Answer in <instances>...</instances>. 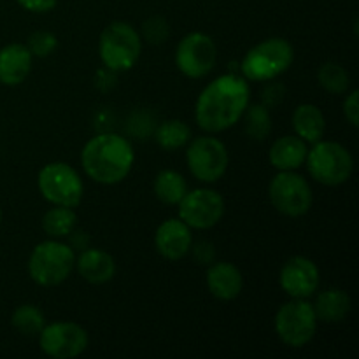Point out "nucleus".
<instances>
[{"instance_id":"nucleus-8","label":"nucleus","mask_w":359,"mask_h":359,"mask_svg":"<svg viewBox=\"0 0 359 359\" xmlns=\"http://www.w3.org/2000/svg\"><path fill=\"white\" fill-rule=\"evenodd\" d=\"M37 186L41 195L51 205L76 209L84 195V184L79 172L63 161L44 165L37 175Z\"/></svg>"},{"instance_id":"nucleus-6","label":"nucleus","mask_w":359,"mask_h":359,"mask_svg":"<svg viewBox=\"0 0 359 359\" xmlns=\"http://www.w3.org/2000/svg\"><path fill=\"white\" fill-rule=\"evenodd\" d=\"M309 174L323 186H340L353 175L354 160L346 146L335 140H318L305 156Z\"/></svg>"},{"instance_id":"nucleus-31","label":"nucleus","mask_w":359,"mask_h":359,"mask_svg":"<svg viewBox=\"0 0 359 359\" xmlns=\"http://www.w3.org/2000/svg\"><path fill=\"white\" fill-rule=\"evenodd\" d=\"M344 114L351 125L356 128L359 125V91L353 90L347 95L346 102H344Z\"/></svg>"},{"instance_id":"nucleus-16","label":"nucleus","mask_w":359,"mask_h":359,"mask_svg":"<svg viewBox=\"0 0 359 359\" xmlns=\"http://www.w3.org/2000/svg\"><path fill=\"white\" fill-rule=\"evenodd\" d=\"M207 287L217 300L230 302L241 294L244 287L242 272L230 262H212L207 270Z\"/></svg>"},{"instance_id":"nucleus-5","label":"nucleus","mask_w":359,"mask_h":359,"mask_svg":"<svg viewBox=\"0 0 359 359\" xmlns=\"http://www.w3.org/2000/svg\"><path fill=\"white\" fill-rule=\"evenodd\" d=\"M293 60V46L286 39H265L245 53L241 63L242 76L248 81H255V83L272 81L286 72Z\"/></svg>"},{"instance_id":"nucleus-29","label":"nucleus","mask_w":359,"mask_h":359,"mask_svg":"<svg viewBox=\"0 0 359 359\" xmlns=\"http://www.w3.org/2000/svg\"><path fill=\"white\" fill-rule=\"evenodd\" d=\"M142 34L146 37V41L151 42V44H161V42L167 41L168 34H170V28H168V23L165 18L151 16L149 20L144 21Z\"/></svg>"},{"instance_id":"nucleus-14","label":"nucleus","mask_w":359,"mask_h":359,"mask_svg":"<svg viewBox=\"0 0 359 359\" xmlns=\"http://www.w3.org/2000/svg\"><path fill=\"white\" fill-rule=\"evenodd\" d=\"M321 276L319 269L307 256H293L283 265L279 273V284L291 298L307 300L318 291Z\"/></svg>"},{"instance_id":"nucleus-28","label":"nucleus","mask_w":359,"mask_h":359,"mask_svg":"<svg viewBox=\"0 0 359 359\" xmlns=\"http://www.w3.org/2000/svg\"><path fill=\"white\" fill-rule=\"evenodd\" d=\"M27 46L32 55L37 56V58H46V56L53 55L55 49L58 48V39H56V35L53 32L39 30L30 35Z\"/></svg>"},{"instance_id":"nucleus-32","label":"nucleus","mask_w":359,"mask_h":359,"mask_svg":"<svg viewBox=\"0 0 359 359\" xmlns=\"http://www.w3.org/2000/svg\"><path fill=\"white\" fill-rule=\"evenodd\" d=\"M16 2L20 4L25 11H28V13L42 14L55 9L58 0H16Z\"/></svg>"},{"instance_id":"nucleus-9","label":"nucleus","mask_w":359,"mask_h":359,"mask_svg":"<svg viewBox=\"0 0 359 359\" xmlns=\"http://www.w3.org/2000/svg\"><path fill=\"white\" fill-rule=\"evenodd\" d=\"M269 196L276 210L287 217L305 216L314 202V193L307 179L293 170H279L270 181Z\"/></svg>"},{"instance_id":"nucleus-20","label":"nucleus","mask_w":359,"mask_h":359,"mask_svg":"<svg viewBox=\"0 0 359 359\" xmlns=\"http://www.w3.org/2000/svg\"><path fill=\"white\" fill-rule=\"evenodd\" d=\"M293 130L302 140L314 144L323 139L326 119L321 109L314 104H300L293 112Z\"/></svg>"},{"instance_id":"nucleus-12","label":"nucleus","mask_w":359,"mask_h":359,"mask_svg":"<svg viewBox=\"0 0 359 359\" xmlns=\"http://www.w3.org/2000/svg\"><path fill=\"white\" fill-rule=\"evenodd\" d=\"M39 346L42 353L55 359H72L86 351L90 337L77 323L56 321L44 325L39 333Z\"/></svg>"},{"instance_id":"nucleus-15","label":"nucleus","mask_w":359,"mask_h":359,"mask_svg":"<svg viewBox=\"0 0 359 359\" xmlns=\"http://www.w3.org/2000/svg\"><path fill=\"white\" fill-rule=\"evenodd\" d=\"M154 248L165 259L179 262L193 248L191 228L177 217L163 221L154 233Z\"/></svg>"},{"instance_id":"nucleus-13","label":"nucleus","mask_w":359,"mask_h":359,"mask_svg":"<svg viewBox=\"0 0 359 359\" xmlns=\"http://www.w3.org/2000/svg\"><path fill=\"white\" fill-rule=\"evenodd\" d=\"M179 219L193 230H209L216 226L224 214V198L216 189L198 188L188 191L177 203Z\"/></svg>"},{"instance_id":"nucleus-17","label":"nucleus","mask_w":359,"mask_h":359,"mask_svg":"<svg viewBox=\"0 0 359 359\" xmlns=\"http://www.w3.org/2000/svg\"><path fill=\"white\" fill-rule=\"evenodd\" d=\"M34 55L27 44H7L0 49V83L6 86H18L28 77Z\"/></svg>"},{"instance_id":"nucleus-26","label":"nucleus","mask_w":359,"mask_h":359,"mask_svg":"<svg viewBox=\"0 0 359 359\" xmlns=\"http://www.w3.org/2000/svg\"><path fill=\"white\" fill-rule=\"evenodd\" d=\"M244 130L251 139L255 140H265L272 132V116H270V109L265 107L263 104L248 105L244 116Z\"/></svg>"},{"instance_id":"nucleus-4","label":"nucleus","mask_w":359,"mask_h":359,"mask_svg":"<svg viewBox=\"0 0 359 359\" xmlns=\"http://www.w3.org/2000/svg\"><path fill=\"white\" fill-rule=\"evenodd\" d=\"M76 269L72 245L58 241H44L35 245L28 258V273L39 286L53 287L65 283Z\"/></svg>"},{"instance_id":"nucleus-34","label":"nucleus","mask_w":359,"mask_h":359,"mask_svg":"<svg viewBox=\"0 0 359 359\" xmlns=\"http://www.w3.org/2000/svg\"><path fill=\"white\" fill-rule=\"evenodd\" d=\"M0 223H2V209H0Z\"/></svg>"},{"instance_id":"nucleus-1","label":"nucleus","mask_w":359,"mask_h":359,"mask_svg":"<svg viewBox=\"0 0 359 359\" xmlns=\"http://www.w3.org/2000/svg\"><path fill=\"white\" fill-rule=\"evenodd\" d=\"M251 98L249 83L238 74H223L210 81L196 98V125L207 133H219L237 125Z\"/></svg>"},{"instance_id":"nucleus-30","label":"nucleus","mask_w":359,"mask_h":359,"mask_svg":"<svg viewBox=\"0 0 359 359\" xmlns=\"http://www.w3.org/2000/svg\"><path fill=\"white\" fill-rule=\"evenodd\" d=\"M284 95H286V88H284V84L270 83L262 93V104L269 109L277 107V105L283 102Z\"/></svg>"},{"instance_id":"nucleus-23","label":"nucleus","mask_w":359,"mask_h":359,"mask_svg":"<svg viewBox=\"0 0 359 359\" xmlns=\"http://www.w3.org/2000/svg\"><path fill=\"white\" fill-rule=\"evenodd\" d=\"M77 226V214L72 207L55 205L42 217V230L53 238L69 237Z\"/></svg>"},{"instance_id":"nucleus-7","label":"nucleus","mask_w":359,"mask_h":359,"mask_svg":"<svg viewBox=\"0 0 359 359\" xmlns=\"http://www.w3.org/2000/svg\"><path fill=\"white\" fill-rule=\"evenodd\" d=\"M276 333L284 346L302 349L307 346L318 332V316L314 305L302 298H293L284 304L276 314Z\"/></svg>"},{"instance_id":"nucleus-11","label":"nucleus","mask_w":359,"mask_h":359,"mask_svg":"<svg viewBox=\"0 0 359 359\" xmlns=\"http://www.w3.org/2000/svg\"><path fill=\"white\" fill-rule=\"evenodd\" d=\"M217 62V48L212 37L203 32L184 35L175 49V65L189 79L205 77Z\"/></svg>"},{"instance_id":"nucleus-24","label":"nucleus","mask_w":359,"mask_h":359,"mask_svg":"<svg viewBox=\"0 0 359 359\" xmlns=\"http://www.w3.org/2000/svg\"><path fill=\"white\" fill-rule=\"evenodd\" d=\"M154 139L165 151L181 149L191 140V128L181 119H167L156 128Z\"/></svg>"},{"instance_id":"nucleus-2","label":"nucleus","mask_w":359,"mask_h":359,"mask_svg":"<svg viewBox=\"0 0 359 359\" xmlns=\"http://www.w3.org/2000/svg\"><path fill=\"white\" fill-rule=\"evenodd\" d=\"M133 163L135 151L132 142L119 133H98L81 151L84 174L98 184H118L128 177Z\"/></svg>"},{"instance_id":"nucleus-25","label":"nucleus","mask_w":359,"mask_h":359,"mask_svg":"<svg viewBox=\"0 0 359 359\" xmlns=\"http://www.w3.org/2000/svg\"><path fill=\"white\" fill-rule=\"evenodd\" d=\"M11 325L16 332L25 337H37L44 328L46 318L39 307L32 304H23L11 316Z\"/></svg>"},{"instance_id":"nucleus-10","label":"nucleus","mask_w":359,"mask_h":359,"mask_svg":"<svg viewBox=\"0 0 359 359\" xmlns=\"http://www.w3.org/2000/svg\"><path fill=\"white\" fill-rule=\"evenodd\" d=\"M188 168L202 182H216L226 174L230 156L228 149L219 139L212 135L196 137L189 140L186 147Z\"/></svg>"},{"instance_id":"nucleus-27","label":"nucleus","mask_w":359,"mask_h":359,"mask_svg":"<svg viewBox=\"0 0 359 359\" xmlns=\"http://www.w3.org/2000/svg\"><path fill=\"white\" fill-rule=\"evenodd\" d=\"M318 81L328 93L342 95L349 90V72L340 63L326 62L323 63L318 72Z\"/></svg>"},{"instance_id":"nucleus-21","label":"nucleus","mask_w":359,"mask_h":359,"mask_svg":"<svg viewBox=\"0 0 359 359\" xmlns=\"http://www.w3.org/2000/svg\"><path fill=\"white\" fill-rule=\"evenodd\" d=\"M314 312L318 316V321L325 323H340L347 318L351 311V297L344 290L339 287H330L321 291L316 298Z\"/></svg>"},{"instance_id":"nucleus-22","label":"nucleus","mask_w":359,"mask_h":359,"mask_svg":"<svg viewBox=\"0 0 359 359\" xmlns=\"http://www.w3.org/2000/svg\"><path fill=\"white\" fill-rule=\"evenodd\" d=\"M153 188L154 195H156V198L161 203H165V205H177L184 198L186 193H188V182L177 170L165 168V170L156 174Z\"/></svg>"},{"instance_id":"nucleus-3","label":"nucleus","mask_w":359,"mask_h":359,"mask_svg":"<svg viewBox=\"0 0 359 359\" xmlns=\"http://www.w3.org/2000/svg\"><path fill=\"white\" fill-rule=\"evenodd\" d=\"M142 53V39L128 21H112L102 30L98 55L111 72H126L132 69Z\"/></svg>"},{"instance_id":"nucleus-33","label":"nucleus","mask_w":359,"mask_h":359,"mask_svg":"<svg viewBox=\"0 0 359 359\" xmlns=\"http://www.w3.org/2000/svg\"><path fill=\"white\" fill-rule=\"evenodd\" d=\"M193 255H195V259L202 265H210L216 258V251H214V245L210 242H200V244L195 245L193 249Z\"/></svg>"},{"instance_id":"nucleus-19","label":"nucleus","mask_w":359,"mask_h":359,"mask_svg":"<svg viewBox=\"0 0 359 359\" xmlns=\"http://www.w3.org/2000/svg\"><path fill=\"white\" fill-rule=\"evenodd\" d=\"M307 142L298 135L279 137L269 151L270 165L277 170H297L305 163Z\"/></svg>"},{"instance_id":"nucleus-18","label":"nucleus","mask_w":359,"mask_h":359,"mask_svg":"<svg viewBox=\"0 0 359 359\" xmlns=\"http://www.w3.org/2000/svg\"><path fill=\"white\" fill-rule=\"evenodd\" d=\"M76 269L79 276L90 284H105L116 276V262L102 249H83L76 256Z\"/></svg>"}]
</instances>
